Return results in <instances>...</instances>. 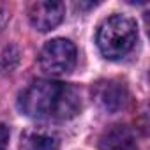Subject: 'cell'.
Returning <instances> with one entry per match:
<instances>
[{
	"instance_id": "cell-1",
	"label": "cell",
	"mask_w": 150,
	"mask_h": 150,
	"mask_svg": "<svg viewBox=\"0 0 150 150\" xmlns=\"http://www.w3.org/2000/svg\"><path fill=\"white\" fill-rule=\"evenodd\" d=\"M20 110L32 118H72L81 110V96L72 85L37 80L21 96Z\"/></svg>"
},
{
	"instance_id": "cell-2",
	"label": "cell",
	"mask_w": 150,
	"mask_h": 150,
	"mask_svg": "<svg viewBox=\"0 0 150 150\" xmlns=\"http://www.w3.org/2000/svg\"><path fill=\"white\" fill-rule=\"evenodd\" d=\"M136 39H138L136 23L122 14H113L106 18L99 25L96 37L99 51L110 60H118L125 57L134 48Z\"/></svg>"
},
{
	"instance_id": "cell-3",
	"label": "cell",
	"mask_w": 150,
	"mask_h": 150,
	"mask_svg": "<svg viewBox=\"0 0 150 150\" xmlns=\"http://www.w3.org/2000/svg\"><path fill=\"white\" fill-rule=\"evenodd\" d=\"M39 62L42 69L51 74L71 72L72 67L76 65V46L69 39H51L42 46Z\"/></svg>"
},
{
	"instance_id": "cell-4",
	"label": "cell",
	"mask_w": 150,
	"mask_h": 150,
	"mask_svg": "<svg viewBox=\"0 0 150 150\" xmlns=\"http://www.w3.org/2000/svg\"><path fill=\"white\" fill-rule=\"evenodd\" d=\"M65 6L62 2H53V0H42L30 6L28 18L34 28L41 32H50L55 27H58L64 20Z\"/></svg>"
},
{
	"instance_id": "cell-5",
	"label": "cell",
	"mask_w": 150,
	"mask_h": 150,
	"mask_svg": "<svg viewBox=\"0 0 150 150\" xmlns=\"http://www.w3.org/2000/svg\"><path fill=\"white\" fill-rule=\"evenodd\" d=\"M99 148L101 150H138V145L129 127L113 125L101 136Z\"/></svg>"
},
{
	"instance_id": "cell-6",
	"label": "cell",
	"mask_w": 150,
	"mask_h": 150,
	"mask_svg": "<svg viewBox=\"0 0 150 150\" xmlns=\"http://www.w3.org/2000/svg\"><path fill=\"white\" fill-rule=\"evenodd\" d=\"M97 101L108 111H118L127 103V90L118 81H104L97 87Z\"/></svg>"
},
{
	"instance_id": "cell-7",
	"label": "cell",
	"mask_w": 150,
	"mask_h": 150,
	"mask_svg": "<svg viewBox=\"0 0 150 150\" xmlns=\"http://www.w3.org/2000/svg\"><path fill=\"white\" fill-rule=\"evenodd\" d=\"M21 150H58V139L46 132H27L21 138Z\"/></svg>"
},
{
	"instance_id": "cell-8",
	"label": "cell",
	"mask_w": 150,
	"mask_h": 150,
	"mask_svg": "<svg viewBox=\"0 0 150 150\" xmlns=\"http://www.w3.org/2000/svg\"><path fill=\"white\" fill-rule=\"evenodd\" d=\"M9 143V127L6 124H0V150H6Z\"/></svg>"
}]
</instances>
